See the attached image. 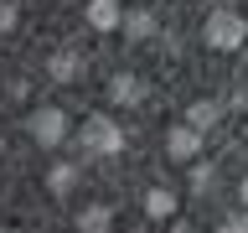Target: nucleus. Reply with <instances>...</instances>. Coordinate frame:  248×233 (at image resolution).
<instances>
[{"instance_id": "nucleus-1", "label": "nucleus", "mask_w": 248, "mask_h": 233, "mask_svg": "<svg viewBox=\"0 0 248 233\" xmlns=\"http://www.w3.org/2000/svg\"><path fill=\"white\" fill-rule=\"evenodd\" d=\"M238 202L248 207V171H243V182H238Z\"/></svg>"}]
</instances>
